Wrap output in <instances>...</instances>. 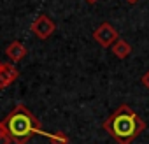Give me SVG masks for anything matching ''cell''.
Here are the masks:
<instances>
[{"label":"cell","mask_w":149,"mask_h":144,"mask_svg":"<svg viewBox=\"0 0 149 144\" xmlns=\"http://www.w3.org/2000/svg\"><path fill=\"white\" fill-rule=\"evenodd\" d=\"M102 128L118 144H132L144 132L146 123L128 104H121L102 123Z\"/></svg>","instance_id":"cell-1"},{"label":"cell","mask_w":149,"mask_h":144,"mask_svg":"<svg viewBox=\"0 0 149 144\" xmlns=\"http://www.w3.org/2000/svg\"><path fill=\"white\" fill-rule=\"evenodd\" d=\"M2 121L14 144H28L32 135H40L46 139L49 135V132H44L40 128L39 118H35V114H32V111L21 104L16 106Z\"/></svg>","instance_id":"cell-2"},{"label":"cell","mask_w":149,"mask_h":144,"mask_svg":"<svg viewBox=\"0 0 149 144\" xmlns=\"http://www.w3.org/2000/svg\"><path fill=\"white\" fill-rule=\"evenodd\" d=\"M30 30H32V34H33L37 39H40V41H46V39H49V37L54 34V30H56V25H54V21H53L49 16H46V14H40V16H37V20L32 23Z\"/></svg>","instance_id":"cell-3"},{"label":"cell","mask_w":149,"mask_h":144,"mask_svg":"<svg viewBox=\"0 0 149 144\" xmlns=\"http://www.w3.org/2000/svg\"><path fill=\"white\" fill-rule=\"evenodd\" d=\"M93 39L102 46V48H111L118 39H119V35H118V32H116V28L111 25V23H100L97 28H95V32H93Z\"/></svg>","instance_id":"cell-4"},{"label":"cell","mask_w":149,"mask_h":144,"mask_svg":"<svg viewBox=\"0 0 149 144\" xmlns=\"http://www.w3.org/2000/svg\"><path fill=\"white\" fill-rule=\"evenodd\" d=\"M18 78H19V70L13 63H2L0 65V90L9 88Z\"/></svg>","instance_id":"cell-5"},{"label":"cell","mask_w":149,"mask_h":144,"mask_svg":"<svg viewBox=\"0 0 149 144\" xmlns=\"http://www.w3.org/2000/svg\"><path fill=\"white\" fill-rule=\"evenodd\" d=\"M6 55L11 58V62H21L26 55H28V49H26V46L25 44H21L19 41H13V42H9L7 44V48H6Z\"/></svg>","instance_id":"cell-6"},{"label":"cell","mask_w":149,"mask_h":144,"mask_svg":"<svg viewBox=\"0 0 149 144\" xmlns=\"http://www.w3.org/2000/svg\"><path fill=\"white\" fill-rule=\"evenodd\" d=\"M111 51H112V55H114L116 58L125 60V58L130 56V53H132V46H130L125 39H118V41L111 46Z\"/></svg>","instance_id":"cell-7"},{"label":"cell","mask_w":149,"mask_h":144,"mask_svg":"<svg viewBox=\"0 0 149 144\" xmlns=\"http://www.w3.org/2000/svg\"><path fill=\"white\" fill-rule=\"evenodd\" d=\"M47 141L51 144H68V137L61 132H56V134H49L47 135Z\"/></svg>","instance_id":"cell-8"},{"label":"cell","mask_w":149,"mask_h":144,"mask_svg":"<svg viewBox=\"0 0 149 144\" xmlns=\"http://www.w3.org/2000/svg\"><path fill=\"white\" fill-rule=\"evenodd\" d=\"M0 144H13V139H11V135H9L2 120H0Z\"/></svg>","instance_id":"cell-9"},{"label":"cell","mask_w":149,"mask_h":144,"mask_svg":"<svg viewBox=\"0 0 149 144\" xmlns=\"http://www.w3.org/2000/svg\"><path fill=\"white\" fill-rule=\"evenodd\" d=\"M84 2H88V4H91V6H93V4H97V2H98V0H84Z\"/></svg>","instance_id":"cell-10"},{"label":"cell","mask_w":149,"mask_h":144,"mask_svg":"<svg viewBox=\"0 0 149 144\" xmlns=\"http://www.w3.org/2000/svg\"><path fill=\"white\" fill-rule=\"evenodd\" d=\"M126 2H130V4H137L139 0H126Z\"/></svg>","instance_id":"cell-11"},{"label":"cell","mask_w":149,"mask_h":144,"mask_svg":"<svg viewBox=\"0 0 149 144\" xmlns=\"http://www.w3.org/2000/svg\"><path fill=\"white\" fill-rule=\"evenodd\" d=\"M0 65H2V62H0Z\"/></svg>","instance_id":"cell-12"}]
</instances>
